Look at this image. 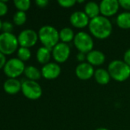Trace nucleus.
I'll list each match as a JSON object with an SVG mask.
<instances>
[{
    "mask_svg": "<svg viewBox=\"0 0 130 130\" xmlns=\"http://www.w3.org/2000/svg\"><path fill=\"white\" fill-rule=\"evenodd\" d=\"M74 43L79 52L86 54L93 50L94 45L92 37L84 31H80L75 34Z\"/></svg>",
    "mask_w": 130,
    "mask_h": 130,
    "instance_id": "39448f33",
    "label": "nucleus"
},
{
    "mask_svg": "<svg viewBox=\"0 0 130 130\" xmlns=\"http://www.w3.org/2000/svg\"><path fill=\"white\" fill-rule=\"evenodd\" d=\"M74 32L70 27H64L59 31V37L60 40L62 43H67L74 39Z\"/></svg>",
    "mask_w": 130,
    "mask_h": 130,
    "instance_id": "412c9836",
    "label": "nucleus"
},
{
    "mask_svg": "<svg viewBox=\"0 0 130 130\" xmlns=\"http://www.w3.org/2000/svg\"><path fill=\"white\" fill-rule=\"evenodd\" d=\"M38 39L45 46L52 50V49L59 43V31L51 25L42 26L38 30Z\"/></svg>",
    "mask_w": 130,
    "mask_h": 130,
    "instance_id": "f03ea898",
    "label": "nucleus"
},
{
    "mask_svg": "<svg viewBox=\"0 0 130 130\" xmlns=\"http://www.w3.org/2000/svg\"><path fill=\"white\" fill-rule=\"evenodd\" d=\"M84 12L89 18L93 19L100 15V5L95 2H88L84 6Z\"/></svg>",
    "mask_w": 130,
    "mask_h": 130,
    "instance_id": "a211bd4d",
    "label": "nucleus"
},
{
    "mask_svg": "<svg viewBox=\"0 0 130 130\" xmlns=\"http://www.w3.org/2000/svg\"><path fill=\"white\" fill-rule=\"evenodd\" d=\"M94 69L90 63L84 62H80L75 69V74L80 80H89L94 75Z\"/></svg>",
    "mask_w": 130,
    "mask_h": 130,
    "instance_id": "f8f14e48",
    "label": "nucleus"
},
{
    "mask_svg": "<svg viewBox=\"0 0 130 130\" xmlns=\"http://www.w3.org/2000/svg\"><path fill=\"white\" fill-rule=\"evenodd\" d=\"M21 91L30 100H38L42 95V88L35 81L25 80L21 82Z\"/></svg>",
    "mask_w": 130,
    "mask_h": 130,
    "instance_id": "0eeeda50",
    "label": "nucleus"
},
{
    "mask_svg": "<svg viewBox=\"0 0 130 130\" xmlns=\"http://www.w3.org/2000/svg\"><path fill=\"white\" fill-rule=\"evenodd\" d=\"M6 0H0V16L6 14L8 12V5L6 4Z\"/></svg>",
    "mask_w": 130,
    "mask_h": 130,
    "instance_id": "bb28decb",
    "label": "nucleus"
},
{
    "mask_svg": "<svg viewBox=\"0 0 130 130\" xmlns=\"http://www.w3.org/2000/svg\"><path fill=\"white\" fill-rule=\"evenodd\" d=\"M5 91L9 94H15L21 91V82L17 78H8L3 85Z\"/></svg>",
    "mask_w": 130,
    "mask_h": 130,
    "instance_id": "2eb2a0df",
    "label": "nucleus"
},
{
    "mask_svg": "<svg viewBox=\"0 0 130 130\" xmlns=\"http://www.w3.org/2000/svg\"><path fill=\"white\" fill-rule=\"evenodd\" d=\"M116 24L122 29H130V12L125 11L118 14Z\"/></svg>",
    "mask_w": 130,
    "mask_h": 130,
    "instance_id": "aec40b11",
    "label": "nucleus"
},
{
    "mask_svg": "<svg viewBox=\"0 0 130 130\" xmlns=\"http://www.w3.org/2000/svg\"><path fill=\"white\" fill-rule=\"evenodd\" d=\"M13 24L11 22L5 21L2 22V30L4 33H11L13 30Z\"/></svg>",
    "mask_w": 130,
    "mask_h": 130,
    "instance_id": "393cba45",
    "label": "nucleus"
},
{
    "mask_svg": "<svg viewBox=\"0 0 130 130\" xmlns=\"http://www.w3.org/2000/svg\"><path fill=\"white\" fill-rule=\"evenodd\" d=\"M51 54L57 63H63L68 59L70 54V48L67 43L61 42L52 49Z\"/></svg>",
    "mask_w": 130,
    "mask_h": 130,
    "instance_id": "1a4fd4ad",
    "label": "nucleus"
},
{
    "mask_svg": "<svg viewBox=\"0 0 130 130\" xmlns=\"http://www.w3.org/2000/svg\"><path fill=\"white\" fill-rule=\"evenodd\" d=\"M119 3L123 8L130 11V0H120Z\"/></svg>",
    "mask_w": 130,
    "mask_h": 130,
    "instance_id": "cd10ccee",
    "label": "nucleus"
},
{
    "mask_svg": "<svg viewBox=\"0 0 130 130\" xmlns=\"http://www.w3.org/2000/svg\"><path fill=\"white\" fill-rule=\"evenodd\" d=\"M35 3L40 8H44L48 5L49 2L48 0H36Z\"/></svg>",
    "mask_w": 130,
    "mask_h": 130,
    "instance_id": "c756f323",
    "label": "nucleus"
},
{
    "mask_svg": "<svg viewBox=\"0 0 130 130\" xmlns=\"http://www.w3.org/2000/svg\"><path fill=\"white\" fill-rule=\"evenodd\" d=\"M41 75L48 80H53L57 78L61 72V66L57 62H48L43 66L41 69Z\"/></svg>",
    "mask_w": 130,
    "mask_h": 130,
    "instance_id": "9b49d317",
    "label": "nucleus"
},
{
    "mask_svg": "<svg viewBox=\"0 0 130 130\" xmlns=\"http://www.w3.org/2000/svg\"><path fill=\"white\" fill-rule=\"evenodd\" d=\"M6 62H7V60H6L5 55H4L3 53H2L0 52V69H2V68H4Z\"/></svg>",
    "mask_w": 130,
    "mask_h": 130,
    "instance_id": "7c9ffc66",
    "label": "nucleus"
},
{
    "mask_svg": "<svg viewBox=\"0 0 130 130\" xmlns=\"http://www.w3.org/2000/svg\"><path fill=\"white\" fill-rule=\"evenodd\" d=\"M89 30L91 34L100 40H103L110 36L113 30L111 21L107 17L99 15L90 19L89 23Z\"/></svg>",
    "mask_w": 130,
    "mask_h": 130,
    "instance_id": "f257e3e1",
    "label": "nucleus"
},
{
    "mask_svg": "<svg viewBox=\"0 0 130 130\" xmlns=\"http://www.w3.org/2000/svg\"><path fill=\"white\" fill-rule=\"evenodd\" d=\"M18 45V37L12 33L0 34V52L4 55L14 53Z\"/></svg>",
    "mask_w": 130,
    "mask_h": 130,
    "instance_id": "20e7f679",
    "label": "nucleus"
},
{
    "mask_svg": "<svg viewBox=\"0 0 130 130\" xmlns=\"http://www.w3.org/2000/svg\"><path fill=\"white\" fill-rule=\"evenodd\" d=\"M24 74L28 78V80H31V81H35V82L40 79L41 77L42 76L41 72L37 67L34 66H26Z\"/></svg>",
    "mask_w": 130,
    "mask_h": 130,
    "instance_id": "6ab92c4d",
    "label": "nucleus"
},
{
    "mask_svg": "<svg viewBox=\"0 0 130 130\" xmlns=\"http://www.w3.org/2000/svg\"><path fill=\"white\" fill-rule=\"evenodd\" d=\"M120 3L117 0H103L100 3V13L104 17H110L116 14L120 8Z\"/></svg>",
    "mask_w": 130,
    "mask_h": 130,
    "instance_id": "9d476101",
    "label": "nucleus"
},
{
    "mask_svg": "<svg viewBox=\"0 0 130 130\" xmlns=\"http://www.w3.org/2000/svg\"><path fill=\"white\" fill-rule=\"evenodd\" d=\"M77 2H79V3H82V2H84V0H81V1H77Z\"/></svg>",
    "mask_w": 130,
    "mask_h": 130,
    "instance_id": "f704fd0d",
    "label": "nucleus"
},
{
    "mask_svg": "<svg viewBox=\"0 0 130 130\" xmlns=\"http://www.w3.org/2000/svg\"><path fill=\"white\" fill-rule=\"evenodd\" d=\"M123 61L130 66V48L125 52L123 56Z\"/></svg>",
    "mask_w": 130,
    "mask_h": 130,
    "instance_id": "c85d7f7f",
    "label": "nucleus"
},
{
    "mask_svg": "<svg viewBox=\"0 0 130 130\" xmlns=\"http://www.w3.org/2000/svg\"><path fill=\"white\" fill-rule=\"evenodd\" d=\"M26 20H27V14L25 11H17L14 14L13 21H14L15 24H16L18 26H21L25 23Z\"/></svg>",
    "mask_w": 130,
    "mask_h": 130,
    "instance_id": "5701e85b",
    "label": "nucleus"
},
{
    "mask_svg": "<svg viewBox=\"0 0 130 130\" xmlns=\"http://www.w3.org/2000/svg\"><path fill=\"white\" fill-rule=\"evenodd\" d=\"M106 56L104 53L100 50H93L87 53V61L93 66H101L104 63Z\"/></svg>",
    "mask_w": 130,
    "mask_h": 130,
    "instance_id": "4468645a",
    "label": "nucleus"
},
{
    "mask_svg": "<svg viewBox=\"0 0 130 130\" xmlns=\"http://www.w3.org/2000/svg\"><path fill=\"white\" fill-rule=\"evenodd\" d=\"M2 21L0 20V30H2Z\"/></svg>",
    "mask_w": 130,
    "mask_h": 130,
    "instance_id": "72a5a7b5",
    "label": "nucleus"
},
{
    "mask_svg": "<svg viewBox=\"0 0 130 130\" xmlns=\"http://www.w3.org/2000/svg\"><path fill=\"white\" fill-rule=\"evenodd\" d=\"M77 59L79 62H84V61L85 59H87V54L84 53H80L79 52L77 55Z\"/></svg>",
    "mask_w": 130,
    "mask_h": 130,
    "instance_id": "2f4dec72",
    "label": "nucleus"
},
{
    "mask_svg": "<svg viewBox=\"0 0 130 130\" xmlns=\"http://www.w3.org/2000/svg\"><path fill=\"white\" fill-rule=\"evenodd\" d=\"M96 130H110L109 129H107V128H104V127H100V128H98V129H97Z\"/></svg>",
    "mask_w": 130,
    "mask_h": 130,
    "instance_id": "473e14b6",
    "label": "nucleus"
},
{
    "mask_svg": "<svg viewBox=\"0 0 130 130\" xmlns=\"http://www.w3.org/2000/svg\"><path fill=\"white\" fill-rule=\"evenodd\" d=\"M94 78L96 80V82L102 85H107L110 79V75L108 72V70H106L104 69H98L95 71L94 72Z\"/></svg>",
    "mask_w": 130,
    "mask_h": 130,
    "instance_id": "f3484780",
    "label": "nucleus"
},
{
    "mask_svg": "<svg viewBox=\"0 0 130 130\" xmlns=\"http://www.w3.org/2000/svg\"><path fill=\"white\" fill-rule=\"evenodd\" d=\"M14 5L15 8L18 9V11H26L29 9L31 6L30 0H14Z\"/></svg>",
    "mask_w": 130,
    "mask_h": 130,
    "instance_id": "b1692460",
    "label": "nucleus"
},
{
    "mask_svg": "<svg viewBox=\"0 0 130 130\" xmlns=\"http://www.w3.org/2000/svg\"><path fill=\"white\" fill-rule=\"evenodd\" d=\"M90 18L84 11H77L71 14L70 17V24L77 28H84L89 25Z\"/></svg>",
    "mask_w": 130,
    "mask_h": 130,
    "instance_id": "ddd939ff",
    "label": "nucleus"
},
{
    "mask_svg": "<svg viewBox=\"0 0 130 130\" xmlns=\"http://www.w3.org/2000/svg\"><path fill=\"white\" fill-rule=\"evenodd\" d=\"M51 50L45 47V46H41L38 48L36 53V58L39 63L45 65L48 62H50L51 56Z\"/></svg>",
    "mask_w": 130,
    "mask_h": 130,
    "instance_id": "dca6fc26",
    "label": "nucleus"
},
{
    "mask_svg": "<svg viewBox=\"0 0 130 130\" xmlns=\"http://www.w3.org/2000/svg\"><path fill=\"white\" fill-rule=\"evenodd\" d=\"M108 72L111 78L116 82H124L130 76V66L123 60L116 59L108 66Z\"/></svg>",
    "mask_w": 130,
    "mask_h": 130,
    "instance_id": "7ed1b4c3",
    "label": "nucleus"
},
{
    "mask_svg": "<svg viewBox=\"0 0 130 130\" xmlns=\"http://www.w3.org/2000/svg\"><path fill=\"white\" fill-rule=\"evenodd\" d=\"M18 44L22 47L30 48L34 46L38 40V33L32 29H25L18 34Z\"/></svg>",
    "mask_w": 130,
    "mask_h": 130,
    "instance_id": "6e6552de",
    "label": "nucleus"
},
{
    "mask_svg": "<svg viewBox=\"0 0 130 130\" xmlns=\"http://www.w3.org/2000/svg\"><path fill=\"white\" fill-rule=\"evenodd\" d=\"M57 2L63 8H70L76 4L77 1H75V0H59Z\"/></svg>",
    "mask_w": 130,
    "mask_h": 130,
    "instance_id": "a878e982",
    "label": "nucleus"
},
{
    "mask_svg": "<svg viewBox=\"0 0 130 130\" xmlns=\"http://www.w3.org/2000/svg\"><path fill=\"white\" fill-rule=\"evenodd\" d=\"M4 72L8 78H16L24 73L25 66L18 58H11L7 60L4 66Z\"/></svg>",
    "mask_w": 130,
    "mask_h": 130,
    "instance_id": "423d86ee",
    "label": "nucleus"
},
{
    "mask_svg": "<svg viewBox=\"0 0 130 130\" xmlns=\"http://www.w3.org/2000/svg\"><path fill=\"white\" fill-rule=\"evenodd\" d=\"M17 56L20 60H21L22 62H25V61H27L28 60L31 56V50H29V48H26V47H22V46H20L18 49V51H17Z\"/></svg>",
    "mask_w": 130,
    "mask_h": 130,
    "instance_id": "4be33fe9",
    "label": "nucleus"
}]
</instances>
